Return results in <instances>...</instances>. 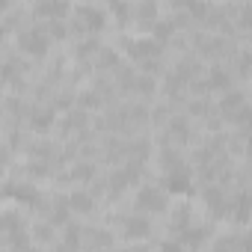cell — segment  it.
Instances as JSON below:
<instances>
[{"label": "cell", "mask_w": 252, "mask_h": 252, "mask_svg": "<svg viewBox=\"0 0 252 252\" xmlns=\"http://www.w3.org/2000/svg\"><path fill=\"white\" fill-rule=\"evenodd\" d=\"M137 208L140 211H163L166 208V193L158 187H143L137 193Z\"/></svg>", "instance_id": "obj_1"}, {"label": "cell", "mask_w": 252, "mask_h": 252, "mask_svg": "<svg viewBox=\"0 0 252 252\" xmlns=\"http://www.w3.org/2000/svg\"><path fill=\"white\" fill-rule=\"evenodd\" d=\"M18 45L27 51V54H45L48 51V36L39 30V27H33V30H27V33H21V39H18Z\"/></svg>", "instance_id": "obj_2"}, {"label": "cell", "mask_w": 252, "mask_h": 252, "mask_svg": "<svg viewBox=\"0 0 252 252\" xmlns=\"http://www.w3.org/2000/svg\"><path fill=\"white\" fill-rule=\"evenodd\" d=\"M128 51H131V57L146 60V57H158V54H160V45H158L155 39H137V42L128 45Z\"/></svg>", "instance_id": "obj_3"}, {"label": "cell", "mask_w": 252, "mask_h": 252, "mask_svg": "<svg viewBox=\"0 0 252 252\" xmlns=\"http://www.w3.org/2000/svg\"><path fill=\"white\" fill-rule=\"evenodd\" d=\"M0 234H3L6 240H21L24 231H21V220L15 214H3L0 217Z\"/></svg>", "instance_id": "obj_4"}, {"label": "cell", "mask_w": 252, "mask_h": 252, "mask_svg": "<svg viewBox=\"0 0 252 252\" xmlns=\"http://www.w3.org/2000/svg\"><path fill=\"white\" fill-rule=\"evenodd\" d=\"M125 234H128L131 240L137 237H146L149 234V220H143V217H134V220H128V222H125Z\"/></svg>", "instance_id": "obj_5"}, {"label": "cell", "mask_w": 252, "mask_h": 252, "mask_svg": "<svg viewBox=\"0 0 252 252\" xmlns=\"http://www.w3.org/2000/svg\"><path fill=\"white\" fill-rule=\"evenodd\" d=\"M169 190L172 193H190V178L181 175V172H172L169 175Z\"/></svg>", "instance_id": "obj_6"}, {"label": "cell", "mask_w": 252, "mask_h": 252, "mask_svg": "<svg viewBox=\"0 0 252 252\" xmlns=\"http://www.w3.org/2000/svg\"><path fill=\"white\" fill-rule=\"evenodd\" d=\"M68 202H71V208H74V211H92V196H86L83 190H74Z\"/></svg>", "instance_id": "obj_7"}, {"label": "cell", "mask_w": 252, "mask_h": 252, "mask_svg": "<svg viewBox=\"0 0 252 252\" xmlns=\"http://www.w3.org/2000/svg\"><path fill=\"white\" fill-rule=\"evenodd\" d=\"M77 15H80L83 21H89L86 27H92V30H98V27L104 24V15H101L98 9H77Z\"/></svg>", "instance_id": "obj_8"}, {"label": "cell", "mask_w": 252, "mask_h": 252, "mask_svg": "<svg viewBox=\"0 0 252 252\" xmlns=\"http://www.w3.org/2000/svg\"><path fill=\"white\" fill-rule=\"evenodd\" d=\"M9 193L15 199H21V202H36V190L30 184H15V187H9Z\"/></svg>", "instance_id": "obj_9"}, {"label": "cell", "mask_w": 252, "mask_h": 252, "mask_svg": "<svg viewBox=\"0 0 252 252\" xmlns=\"http://www.w3.org/2000/svg\"><path fill=\"white\" fill-rule=\"evenodd\" d=\"M36 12L39 15H63L65 12V3H39Z\"/></svg>", "instance_id": "obj_10"}, {"label": "cell", "mask_w": 252, "mask_h": 252, "mask_svg": "<svg viewBox=\"0 0 252 252\" xmlns=\"http://www.w3.org/2000/svg\"><path fill=\"white\" fill-rule=\"evenodd\" d=\"M205 199H208V205H211L214 211H220V208H222V193H220L217 187H211V190H205Z\"/></svg>", "instance_id": "obj_11"}, {"label": "cell", "mask_w": 252, "mask_h": 252, "mask_svg": "<svg viewBox=\"0 0 252 252\" xmlns=\"http://www.w3.org/2000/svg\"><path fill=\"white\" fill-rule=\"evenodd\" d=\"M222 107H225L228 113H231V110H237V107H243V95H240V92H231V98H225V101H222Z\"/></svg>", "instance_id": "obj_12"}, {"label": "cell", "mask_w": 252, "mask_h": 252, "mask_svg": "<svg viewBox=\"0 0 252 252\" xmlns=\"http://www.w3.org/2000/svg\"><path fill=\"white\" fill-rule=\"evenodd\" d=\"M190 222V211L184 208V211H175V217H172V228H184Z\"/></svg>", "instance_id": "obj_13"}, {"label": "cell", "mask_w": 252, "mask_h": 252, "mask_svg": "<svg viewBox=\"0 0 252 252\" xmlns=\"http://www.w3.org/2000/svg\"><path fill=\"white\" fill-rule=\"evenodd\" d=\"M225 83H228V74H225V71H220V68H217V71H214V74H211V86H225Z\"/></svg>", "instance_id": "obj_14"}, {"label": "cell", "mask_w": 252, "mask_h": 252, "mask_svg": "<svg viewBox=\"0 0 252 252\" xmlns=\"http://www.w3.org/2000/svg\"><path fill=\"white\" fill-rule=\"evenodd\" d=\"M33 125H36V128H48V125H51V113L36 116V119H33Z\"/></svg>", "instance_id": "obj_15"}]
</instances>
